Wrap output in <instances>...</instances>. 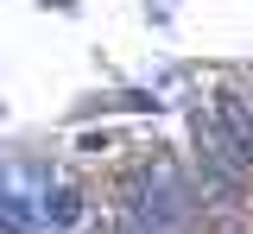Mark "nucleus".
I'll return each instance as SVG.
<instances>
[{
    "label": "nucleus",
    "mask_w": 253,
    "mask_h": 234,
    "mask_svg": "<svg viewBox=\"0 0 253 234\" xmlns=\"http://www.w3.org/2000/svg\"><path fill=\"white\" fill-rule=\"evenodd\" d=\"M126 228L139 234H190L196 222V196H190L184 171L171 165V158H152V165H139L126 177V209H121Z\"/></svg>",
    "instance_id": "f257e3e1"
},
{
    "label": "nucleus",
    "mask_w": 253,
    "mask_h": 234,
    "mask_svg": "<svg viewBox=\"0 0 253 234\" xmlns=\"http://www.w3.org/2000/svg\"><path fill=\"white\" fill-rule=\"evenodd\" d=\"M196 152H203V190L215 202H234L241 196V177H247L253 165H247V152L228 139V127H221L215 114H209V120L196 114Z\"/></svg>",
    "instance_id": "f03ea898"
},
{
    "label": "nucleus",
    "mask_w": 253,
    "mask_h": 234,
    "mask_svg": "<svg viewBox=\"0 0 253 234\" xmlns=\"http://www.w3.org/2000/svg\"><path fill=\"white\" fill-rule=\"evenodd\" d=\"M215 120L228 127V139L247 152V165H253V89H241V82H228L215 95Z\"/></svg>",
    "instance_id": "7ed1b4c3"
},
{
    "label": "nucleus",
    "mask_w": 253,
    "mask_h": 234,
    "mask_svg": "<svg viewBox=\"0 0 253 234\" xmlns=\"http://www.w3.org/2000/svg\"><path fill=\"white\" fill-rule=\"evenodd\" d=\"M83 215V196L70 190V184H51L44 196H38V222H51V228H70Z\"/></svg>",
    "instance_id": "20e7f679"
}]
</instances>
